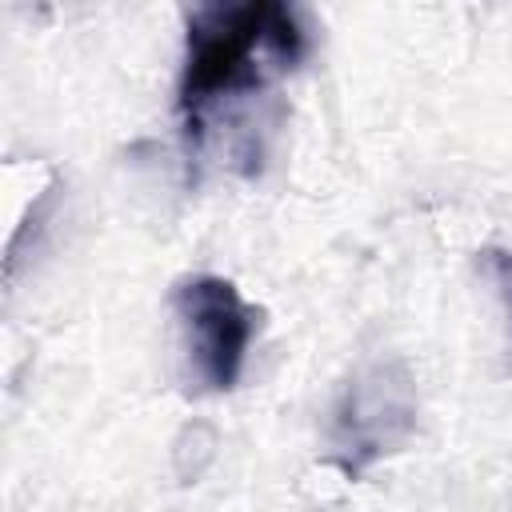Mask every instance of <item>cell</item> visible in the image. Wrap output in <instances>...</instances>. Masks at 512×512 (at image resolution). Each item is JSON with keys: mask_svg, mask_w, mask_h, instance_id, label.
I'll return each mask as SVG.
<instances>
[{"mask_svg": "<svg viewBox=\"0 0 512 512\" xmlns=\"http://www.w3.org/2000/svg\"><path fill=\"white\" fill-rule=\"evenodd\" d=\"M416 428L412 380L396 360L368 364L344 392L332 416V456L348 476H360L380 456L396 452Z\"/></svg>", "mask_w": 512, "mask_h": 512, "instance_id": "2", "label": "cell"}, {"mask_svg": "<svg viewBox=\"0 0 512 512\" xmlns=\"http://www.w3.org/2000/svg\"><path fill=\"white\" fill-rule=\"evenodd\" d=\"M488 256H492V268L500 272V280L508 288V300H512V256H504V252H488Z\"/></svg>", "mask_w": 512, "mask_h": 512, "instance_id": "4", "label": "cell"}, {"mask_svg": "<svg viewBox=\"0 0 512 512\" xmlns=\"http://www.w3.org/2000/svg\"><path fill=\"white\" fill-rule=\"evenodd\" d=\"M308 36L288 4L248 0V4H200L188 16L184 68H180V116L196 144L204 116L252 88H264L268 72H284L304 60Z\"/></svg>", "mask_w": 512, "mask_h": 512, "instance_id": "1", "label": "cell"}, {"mask_svg": "<svg viewBox=\"0 0 512 512\" xmlns=\"http://www.w3.org/2000/svg\"><path fill=\"white\" fill-rule=\"evenodd\" d=\"M172 308L184 324L188 356L204 388L212 392H232L248 344L256 332V308L244 304L240 288L224 276H188L172 292Z\"/></svg>", "mask_w": 512, "mask_h": 512, "instance_id": "3", "label": "cell"}]
</instances>
